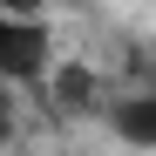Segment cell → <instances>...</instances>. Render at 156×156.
<instances>
[{
	"mask_svg": "<svg viewBox=\"0 0 156 156\" xmlns=\"http://www.w3.org/2000/svg\"><path fill=\"white\" fill-rule=\"evenodd\" d=\"M55 0H0V14H48Z\"/></svg>",
	"mask_w": 156,
	"mask_h": 156,
	"instance_id": "cell-3",
	"label": "cell"
},
{
	"mask_svg": "<svg viewBox=\"0 0 156 156\" xmlns=\"http://www.w3.org/2000/svg\"><path fill=\"white\" fill-rule=\"evenodd\" d=\"M55 20L48 14H0V75L14 88H41L55 75Z\"/></svg>",
	"mask_w": 156,
	"mask_h": 156,
	"instance_id": "cell-1",
	"label": "cell"
},
{
	"mask_svg": "<svg viewBox=\"0 0 156 156\" xmlns=\"http://www.w3.org/2000/svg\"><path fill=\"white\" fill-rule=\"evenodd\" d=\"M102 122H109V136L122 149H156V82H129L109 95V109H102Z\"/></svg>",
	"mask_w": 156,
	"mask_h": 156,
	"instance_id": "cell-2",
	"label": "cell"
}]
</instances>
